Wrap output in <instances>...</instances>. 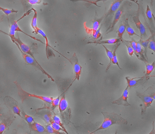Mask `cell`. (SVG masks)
Masks as SVG:
<instances>
[{
	"label": "cell",
	"instance_id": "e0dca14e",
	"mask_svg": "<svg viewBox=\"0 0 155 134\" xmlns=\"http://www.w3.org/2000/svg\"><path fill=\"white\" fill-rule=\"evenodd\" d=\"M29 126L33 131L39 133H42L46 132V129L45 127L39 123L34 122L33 123L29 125Z\"/></svg>",
	"mask_w": 155,
	"mask_h": 134
},
{
	"label": "cell",
	"instance_id": "f35d334b",
	"mask_svg": "<svg viewBox=\"0 0 155 134\" xmlns=\"http://www.w3.org/2000/svg\"><path fill=\"white\" fill-rule=\"evenodd\" d=\"M27 1L31 5L39 4L42 2L41 0H28Z\"/></svg>",
	"mask_w": 155,
	"mask_h": 134
},
{
	"label": "cell",
	"instance_id": "1f68e13d",
	"mask_svg": "<svg viewBox=\"0 0 155 134\" xmlns=\"http://www.w3.org/2000/svg\"><path fill=\"white\" fill-rule=\"evenodd\" d=\"M43 119L47 125H49L52 120V115L50 113H47L43 116Z\"/></svg>",
	"mask_w": 155,
	"mask_h": 134
},
{
	"label": "cell",
	"instance_id": "83f0119b",
	"mask_svg": "<svg viewBox=\"0 0 155 134\" xmlns=\"http://www.w3.org/2000/svg\"><path fill=\"white\" fill-rule=\"evenodd\" d=\"M131 40H126V42L128 43L130 45H131V47L133 49L134 51V53L135 54V55L138 58L140 59V56L138 54L137 52V48H136V40H134L133 39V38H131Z\"/></svg>",
	"mask_w": 155,
	"mask_h": 134
},
{
	"label": "cell",
	"instance_id": "7a4b0ae2",
	"mask_svg": "<svg viewBox=\"0 0 155 134\" xmlns=\"http://www.w3.org/2000/svg\"><path fill=\"white\" fill-rule=\"evenodd\" d=\"M14 83L17 86L18 95H19L20 99H21L22 102L24 101V100L28 98L32 97L40 100L43 101L45 102L48 103V104H51L52 100L54 99L53 97L38 95L28 93L22 88L20 85L17 81L14 82Z\"/></svg>",
	"mask_w": 155,
	"mask_h": 134
},
{
	"label": "cell",
	"instance_id": "484cf974",
	"mask_svg": "<svg viewBox=\"0 0 155 134\" xmlns=\"http://www.w3.org/2000/svg\"><path fill=\"white\" fill-rule=\"evenodd\" d=\"M45 127L46 129V132H47L48 133L50 134H66L63 132H61V131L55 130L52 127L50 124L46 125Z\"/></svg>",
	"mask_w": 155,
	"mask_h": 134
},
{
	"label": "cell",
	"instance_id": "52a82bcc",
	"mask_svg": "<svg viewBox=\"0 0 155 134\" xmlns=\"http://www.w3.org/2000/svg\"><path fill=\"white\" fill-rule=\"evenodd\" d=\"M138 5V9L137 12H136V15L133 17V19L135 23L136 28L139 30L140 34H141V39H148V35L146 33V28L141 23L140 19V6Z\"/></svg>",
	"mask_w": 155,
	"mask_h": 134
},
{
	"label": "cell",
	"instance_id": "3957f363",
	"mask_svg": "<svg viewBox=\"0 0 155 134\" xmlns=\"http://www.w3.org/2000/svg\"><path fill=\"white\" fill-rule=\"evenodd\" d=\"M13 42L16 45H17V46L18 47V49H19L20 50L21 52L22 56V57H23V59H24V61L26 62V63L28 64L32 65V66L35 67L37 69L41 71L44 74L47 76L48 78H50L53 82L55 81V80L50 75H49V74L42 68V67L40 66V64L38 63V62L36 60L34 59L31 56L24 53L23 52L22 50H21L18 44H17V42Z\"/></svg>",
	"mask_w": 155,
	"mask_h": 134
},
{
	"label": "cell",
	"instance_id": "9a60e30c",
	"mask_svg": "<svg viewBox=\"0 0 155 134\" xmlns=\"http://www.w3.org/2000/svg\"><path fill=\"white\" fill-rule=\"evenodd\" d=\"M154 37V34L153 35H152L148 39L146 40H143L142 39H141L138 41L141 47H143L144 48V54L145 57L148 60L147 57V47H148V44L149 43L150 41H151V39L153 38V37Z\"/></svg>",
	"mask_w": 155,
	"mask_h": 134
},
{
	"label": "cell",
	"instance_id": "5b68a950",
	"mask_svg": "<svg viewBox=\"0 0 155 134\" xmlns=\"http://www.w3.org/2000/svg\"><path fill=\"white\" fill-rule=\"evenodd\" d=\"M136 95L141 99L143 102V105L141 107V115L146 114V110L149 107H152L151 104L155 99V94L151 95H145L142 93L136 92Z\"/></svg>",
	"mask_w": 155,
	"mask_h": 134
},
{
	"label": "cell",
	"instance_id": "e575fe53",
	"mask_svg": "<svg viewBox=\"0 0 155 134\" xmlns=\"http://www.w3.org/2000/svg\"><path fill=\"white\" fill-rule=\"evenodd\" d=\"M50 125H51L52 127L54 129H55V130L60 131H62V132L65 133V131H64L63 129L60 127V126L57 125L56 123H55L53 120H52L51 122H50Z\"/></svg>",
	"mask_w": 155,
	"mask_h": 134
},
{
	"label": "cell",
	"instance_id": "ab89813d",
	"mask_svg": "<svg viewBox=\"0 0 155 134\" xmlns=\"http://www.w3.org/2000/svg\"><path fill=\"white\" fill-rule=\"evenodd\" d=\"M4 15H3L1 16L0 17V23H1V22L3 21L4 18ZM0 33H1V34H5V35H6L9 36L8 34H7V33L5 32H3V31L1 30V29H0Z\"/></svg>",
	"mask_w": 155,
	"mask_h": 134
},
{
	"label": "cell",
	"instance_id": "d4e9b609",
	"mask_svg": "<svg viewBox=\"0 0 155 134\" xmlns=\"http://www.w3.org/2000/svg\"><path fill=\"white\" fill-rule=\"evenodd\" d=\"M52 120L55 123H56L57 125L60 126L63 130L65 131V133L66 134H69L67 132V130L65 128V125L63 123L61 122L60 118L57 116V115H54L52 117Z\"/></svg>",
	"mask_w": 155,
	"mask_h": 134
},
{
	"label": "cell",
	"instance_id": "9c48e42d",
	"mask_svg": "<svg viewBox=\"0 0 155 134\" xmlns=\"http://www.w3.org/2000/svg\"><path fill=\"white\" fill-rule=\"evenodd\" d=\"M13 42H15L17 44L19 45V47L24 53L27 54L29 56H31L32 57H33L34 59L36 60L35 58L34 57V54L32 52L31 50L30 47L29 46H28L27 44H24V43L22 42V40H20V38L18 37V38H15Z\"/></svg>",
	"mask_w": 155,
	"mask_h": 134
},
{
	"label": "cell",
	"instance_id": "f1b7e54d",
	"mask_svg": "<svg viewBox=\"0 0 155 134\" xmlns=\"http://www.w3.org/2000/svg\"><path fill=\"white\" fill-rule=\"evenodd\" d=\"M33 11H34V17L32 20L31 23V26L32 28L35 30L38 27L37 24V11L34 9H32Z\"/></svg>",
	"mask_w": 155,
	"mask_h": 134
},
{
	"label": "cell",
	"instance_id": "2e32d148",
	"mask_svg": "<svg viewBox=\"0 0 155 134\" xmlns=\"http://www.w3.org/2000/svg\"><path fill=\"white\" fill-rule=\"evenodd\" d=\"M121 39L116 38V39H108V40H100V41H95L87 43V44H118L119 42L121 41Z\"/></svg>",
	"mask_w": 155,
	"mask_h": 134
},
{
	"label": "cell",
	"instance_id": "603a6c76",
	"mask_svg": "<svg viewBox=\"0 0 155 134\" xmlns=\"http://www.w3.org/2000/svg\"><path fill=\"white\" fill-rule=\"evenodd\" d=\"M126 24H122L119 27L118 29L116 31L118 39L122 40L123 35L126 30Z\"/></svg>",
	"mask_w": 155,
	"mask_h": 134
},
{
	"label": "cell",
	"instance_id": "836d02e7",
	"mask_svg": "<svg viewBox=\"0 0 155 134\" xmlns=\"http://www.w3.org/2000/svg\"><path fill=\"white\" fill-rule=\"evenodd\" d=\"M60 100V97H57L55 98V99H54H54L52 100L51 104L53 109H55L56 107L58 106Z\"/></svg>",
	"mask_w": 155,
	"mask_h": 134
},
{
	"label": "cell",
	"instance_id": "5bb4252c",
	"mask_svg": "<svg viewBox=\"0 0 155 134\" xmlns=\"http://www.w3.org/2000/svg\"><path fill=\"white\" fill-rule=\"evenodd\" d=\"M68 106V103L66 100L65 94H64L60 99V102H59L58 106L60 113H63L65 110H67Z\"/></svg>",
	"mask_w": 155,
	"mask_h": 134
},
{
	"label": "cell",
	"instance_id": "74e56055",
	"mask_svg": "<svg viewBox=\"0 0 155 134\" xmlns=\"http://www.w3.org/2000/svg\"><path fill=\"white\" fill-rule=\"evenodd\" d=\"M6 128V125L3 122H0V134H3Z\"/></svg>",
	"mask_w": 155,
	"mask_h": 134
},
{
	"label": "cell",
	"instance_id": "4dcf8cb0",
	"mask_svg": "<svg viewBox=\"0 0 155 134\" xmlns=\"http://www.w3.org/2000/svg\"><path fill=\"white\" fill-rule=\"evenodd\" d=\"M121 42L127 47L128 53L129 56L132 57L133 55L134 54V51L133 49L131 47V45H130V44L126 42V40H124L123 39L122 40Z\"/></svg>",
	"mask_w": 155,
	"mask_h": 134
},
{
	"label": "cell",
	"instance_id": "cb8c5ba5",
	"mask_svg": "<svg viewBox=\"0 0 155 134\" xmlns=\"http://www.w3.org/2000/svg\"><path fill=\"white\" fill-rule=\"evenodd\" d=\"M146 15V16H147V18H148L149 21L150 23H151V26L154 27L153 14H152L151 9H150V7L148 5H147V6Z\"/></svg>",
	"mask_w": 155,
	"mask_h": 134
},
{
	"label": "cell",
	"instance_id": "4fadbf2b",
	"mask_svg": "<svg viewBox=\"0 0 155 134\" xmlns=\"http://www.w3.org/2000/svg\"><path fill=\"white\" fill-rule=\"evenodd\" d=\"M86 22H85L84 23V27L85 29L86 32L87 34H92L93 36V37L95 39H99L101 36L102 34L100 33V28L97 31H94L92 28H88L86 25Z\"/></svg>",
	"mask_w": 155,
	"mask_h": 134
},
{
	"label": "cell",
	"instance_id": "30bf717a",
	"mask_svg": "<svg viewBox=\"0 0 155 134\" xmlns=\"http://www.w3.org/2000/svg\"><path fill=\"white\" fill-rule=\"evenodd\" d=\"M123 7H121L119 8L118 11H117L116 13L114 14V19H113L112 23H111V24L110 25L109 27L106 31V34H108L113 32L114 30V27L116 24L118 22L119 19H120L121 16L122 14H123Z\"/></svg>",
	"mask_w": 155,
	"mask_h": 134
},
{
	"label": "cell",
	"instance_id": "f546056e",
	"mask_svg": "<svg viewBox=\"0 0 155 134\" xmlns=\"http://www.w3.org/2000/svg\"><path fill=\"white\" fill-rule=\"evenodd\" d=\"M22 114L23 118H24V120L26 121L29 125L35 122L34 121V118L26 114V113L23 110L22 111Z\"/></svg>",
	"mask_w": 155,
	"mask_h": 134
},
{
	"label": "cell",
	"instance_id": "d6a6232c",
	"mask_svg": "<svg viewBox=\"0 0 155 134\" xmlns=\"http://www.w3.org/2000/svg\"><path fill=\"white\" fill-rule=\"evenodd\" d=\"M0 11H2L7 16H8L10 14H11V13H17L18 12V11L15 10L14 9L10 10L4 8L1 6H0Z\"/></svg>",
	"mask_w": 155,
	"mask_h": 134
},
{
	"label": "cell",
	"instance_id": "ba28073f",
	"mask_svg": "<svg viewBox=\"0 0 155 134\" xmlns=\"http://www.w3.org/2000/svg\"><path fill=\"white\" fill-rule=\"evenodd\" d=\"M128 87L127 86L126 88L123 92L121 96L118 99L113 101L112 102V103L113 104H116L118 105H122L126 107L130 106L131 104H130L128 100Z\"/></svg>",
	"mask_w": 155,
	"mask_h": 134
},
{
	"label": "cell",
	"instance_id": "8992f818",
	"mask_svg": "<svg viewBox=\"0 0 155 134\" xmlns=\"http://www.w3.org/2000/svg\"><path fill=\"white\" fill-rule=\"evenodd\" d=\"M66 59L72 64L74 72V77L73 79V81L71 83V86L76 80H77L78 81L79 80L82 72V67L79 63L78 58L75 53L73 54L72 57L70 58Z\"/></svg>",
	"mask_w": 155,
	"mask_h": 134
},
{
	"label": "cell",
	"instance_id": "ac0fdd59",
	"mask_svg": "<svg viewBox=\"0 0 155 134\" xmlns=\"http://www.w3.org/2000/svg\"><path fill=\"white\" fill-rule=\"evenodd\" d=\"M34 32L36 33V34H40L45 39V50H46V52L47 56L48 58V51L49 50V47H51L49 45L48 39L47 37V36L45 33L43 32V31L40 28H37L35 30H34Z\"/></svg>",
	"mask_w": 155,
	"mask_h": 134
},
{
	"label": "cell",
	"instance_id": "4316f807",
	"mask_svg": "<svg viewBox=\"0 0 155 134\" xmlns=\"http://www.w3.org/2000/svg\"><path fill=\"white\" fill-rule=\"evenodd\" d=\"M126 32L128 33V35L130 36H133V35H136L138 37H140L141 36L140 35H138L136 34L134 29H133L130 26V24H129L128 22V19H126Z\"/></svg>",
	"mask_w": 155,
	"mask_h": 134
},
{
	"label": "cell",
	"instance_id": "7402d4cb",
	"mask_svg": "<svg viewBox=\"0 0 155 134\" xmlns=\"http://www.w3.org/2000/svg\"><path fill=\"white\" fill-rule=\"evenodd\" d=\"M145 63L146 65V72L145 76V77H147V76L150 75L154 70L155 66V61H154L151 64L148 63Z\"/></svg>",
	"mask_w": 155,
	"mask_h": 134
},
{
	"label": "cell",
	"instance_id": "ffe728a7",
	"mask_svg": "<svg viewBox=\"0 0 155 134\" xmlns=\"http://www.w3.org/2000/svg\"><path fill=\"white\" fill-rule=\"evenodd\" d=\"M120 43H118L116 46L115 47V48L114 50V52H113V57L111 63L112 65V64H116L117 66H118V67L120 68V70H122L121 67H120V65H119L118 61V60L117 59V56L116 54V52L117 50L118 47L119 45H120Z\"/></svg>",
	"mask_w": 155,
	"mask_h": 134
},
{
	"label": "cell",
	"instance_id": "60d3db41",
	"mask_svg": "<svg viewBox=\"0 0 155 134\" xmlns=\"http://www.w3.org/2000/svg\"><path fill=\"white\" fill-rule=\"evenodd\" d=\"M155 130L154 128V121L152 123V130L149 133L147 134H155Z\"/></svg>",
	"mask_w": 155,
	"mask_h": 134
},
{
	"label": "cell",
	"instance_id": "6da1fadb",
	"mask_svg": "<svg viewBox=\"0 0 155 134\" xmlns=\"http://www.w3.org/2000/svg\"><path fill=\"white\" fill-rule=\"evenodd\" d=\"M101 113L104 118L103 123L99 128L88 134H93L99 130L108 129L113 125H122L128 124V121L126 119L123 118L116 113L106 112H102Z\"/></svg>",
	"mask_w": 155,
	"mask_h": 134
},
{
	"label": "cell",
	"instance_id": "44dd1931",
	"mask_svg": "<svg viewBox=\"0 0 155 134\" xmlns=\"http://www.w3.org/2000/svg\"><path fill=\"white\" fill-rule=\"evenodd\" d=\"M104 18H105V15L103 16L101 18H95V19L93 21V24H92V29L93 30L96 31L99 29L100 24Z\"/></svg>",
	"mask_w": 155,
	"mask_h": 134
},
{
	"label": "cell",
	"instance_id": "d590c367",
	"mask_svg": "<svg viewBox=\"0 0 155 134\" xmlns=\"http://www.w3.org/2000/svg\"><path fill=\"white\" fill-rule=\"evenodd\" d=\"M147 49L152 50L155 52V43L154 37H153V38L151 39V41H150L149 43L148 44V47Z\"/></svg>",
	"mask_w": 155,
	"mask_h": 134
},
{
	"label": "cell",
	"instance_id": "7c38bea8",
	"mask_svg": "<svg viewBox=\"0 0 155 134\" xmlns=\"http://www.w3.org/2000/svg\"><path fill=\"white\" fill-rule=\"evenodd\" d=\"M146 77H140L138 80H135V78H130L129 77H126L125 78L127 82L128 87V88H132V87H136L140 83V82H142Z\"/></svg>",
	"mask_w": 155,
	"mask_h": 134
},
{
	"label": "cell",
	"instance_id": "277c9868",
	"mask_svg": "<svg viewBox=\"0 0 155 134\" xmlns=\"http://www.w3.org/2000/svg\"><path fill=\"white\" fill-rule=\"evenodd\" d=\"M32 10V9L28 11L27 13H25V14H24L23 16H22V18H21L20 19H18V20L17 21H14L12 23L10 28L9 33V36L10 37L12 41H13V40H14L15 38V33L16 32H20L23 33V34H25V35L28 36L29 37L31 38V39H34V40H36L37 41L39 42L42 43V44H44V43L41 40H40V39L36 38L35 37L32 36L31 35H28V34H27V33L24 32H23V31L19 28V26H18V24H17V23H18V21H19L20 19H21L22 18H23L24 17L26 16L29 14V13L32 12V11H33Z\"/></svg>",
	"mask_w": 155,
	"mask_h": 134
},
{
	"label": "cell",
	"instance_id": "d6986e66",
	"mask_svg": "<svg viewBox=\"0 0 155 134\" xmlns=\"http://www.w3.org/2000/svg\"><path fill=\"white\" fill-rule=\"evenodd\" d=\"M102 45H103V47H104V49H105L107 56L109 58V63L108 64V66H107L106 70V71L107 72L109 70V68H110L112 66L111 61L113 57V52L111 51V50L108 49L105 45H104L103 44H102Z\"/></svg>",
	"mask_w": 155,
	"mask_h": 134
},
{
	"label": "cell",
	"instance_id": "b9f144b4",
	"mask_svg": "<svg viewBox=\"0 0 155 134\" xmlns=\"http://www.w3.org/2000/svg\"><path fill=\"white\" fill-rule=\"evenodd\" d=\"M114 134H117V131H116L115 133H114Z\"/></svg>",
	"mask_w": 155,
	"mask_h": 134
},
{
	"label": "cell",
	"instance_id": "8fae6325",
	"mask_svg": "<svg viewBox=\"0 0 155 134\" xmlns=\"http://www.w3.org/2000/svg\"><path fill=\"white\" fill-rule=\"evenodd\" d=\"M123 1L122 0H116L114 1L111 4L109 11L107 12L106 14H105V18H104L105 19H107L108 17L113 16L114 13H116L117 11L119 9Z\"/></svg>",
	"mask_w": 155,
	"mask_h": 134
},
{
	"label": "cell",
	"instance_id": "8d00e7d4",
	"mask_svg": "<svg viewBox=\"0 0 155 134\" xmlns=\"http://www.w3.org/2000/svg\"><path fill=\"white\" fill-rule=\"evenodd\" d=\"M13 113L14 114H17V115L21 118H22L21 115V110L20 108H19V107L18 105H14V106H13Z\"/></svg>",
	"mask_w": 155,
	"mask_h": 134
}]
</instances>
